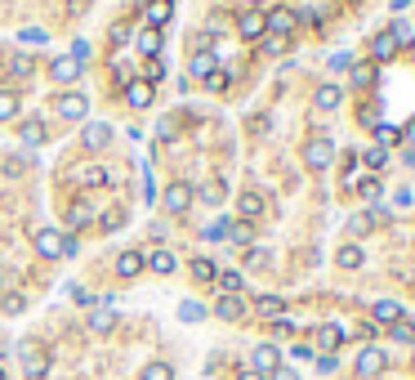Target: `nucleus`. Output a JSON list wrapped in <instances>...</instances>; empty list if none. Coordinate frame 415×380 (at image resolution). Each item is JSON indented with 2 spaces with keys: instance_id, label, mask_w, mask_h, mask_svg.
<instances>
[{
  "instance_id": "f257e3e1",
  "label": "nucleus",
  "mask_w": 415,
  "mask_h": 380,
  "mask_svg": "<svg viewBox=\"0 0 415 380\" xmlns=\"http://www.w3.org/2000/svg\"><path fill=\"white\" fill-rule=\"evenodd\" d=\"M299 27V14L295 9H286V5H277V9H268L264 14V36H282V41H290V32Z\"/></svg>"
},
{
  "instance_id": "f03ea898",
  "label": "nucleus",
  "mask_w": 415,
  "mask_h": 380,
  "mask_svg": "<svg viewBox=\"0 0 415 380\" xmlns=\"http://www.w3.org/2000/svg\"><path fill=\"white\" fill-rule=\"evenodd\" d=\"M54 112L63 117V121H85V112H90V99H85L81 90H63L54 99Z\"/></svg>"
},
{
  "instance_id": "7ed1b4c3",
  "label": "nucleus",
  "mask_w": 415,
  "mask_h": 380,
  "mask_svg": "<svg viewBox=\"0 0 415 380\" xmlns=\"http://www.w3.org/2000/svg\"><path fill=\"white\" fill-rule=\"evenodd\" d=\"M18 353H22V372H27L32 380H41L45 372H50V358H45V349L36 345V340H22Z\"/></svg>"
},
{
  "instance_id": "20e7f679",
  "label": "nucleus",
  "mask_w": 415,
  "mask_h": 380,
  "mask_svg": "<svg viewBox=\"0 0 415 380\" xmlns=\"http://www.w3.org/2000/svg\"><path fill=\"white\" fill-rule=\"evenodd\" d=\"M384 367H388V353H384L380 345H366V349L358 353V376H362V380H371V376H380V372H384Z\"/></svg>"
},
{
  "instance_id": "39448f33",
  "label": "nucleus",
  "mask_w": 415,
  "mask_h": 380,
  "mask_svg": "<svg viewBox=\"0 0 415 380\" xmlns=\"http://www.w3.org/2000/svg\"><path fill=\"white\" fill-rule=\"evenodd\" d=\"M331 162H335V143L331 139H313L308 148H304V166L308 170H326Z\"/></svg>"
},
{
  "instance_id": "423d86ee",
  "label": "nucleus",
  "mask_w": 415,
  "mask_h": 380,
  "mask_svg": "<svg viewBox=\"0 0 415 380\" xmlns=\"http://www.w3.org/2000/svg\"><path fill=\"white\" fill-rule=\"evenodd\" d=\"M32 247L41 251L45 260H63V232H54V228H36Z\"/></svg>"
},
{
  "instance_id": "0eeeda50",
  "label": "nucleus",
  "mask_w": 415,
  "mask_h": 380,
  "mask_svg": "<svg viewBox=\"0 0 415 380\" xmlns=\"http://www.w3.org/2000/svg\"><path fill=\"white\" fill-rule=\"evenodd\" d=\"M277 367H282V353H277V345H254V353H250V372L273 376Z\"/></svg>"
},
{
  "instance_id": "6e6552de",
  "label": "nucleus",
  "mask_w": 415,
  "mask_h": 380,
  "mask_svg": "<svg viewBox=\"0 0 415 380\" xmlns=\"http://www.w3.org/2000/svg\"><path fill=\"white\" fill-rule=\"evenodd\" d=\"M81 72H85V63H76L72 54H63V58H54V63H50V77H54L58 85H76Z\"/></svg>"
},
{
  "instance_id": "1a4fd4ad",
  "label": "nucleus",
  "mask_w": 415,
  "mask_h": 380,
  "mask_svg": "<svg viewBox=\"0 0 415 380\" xmlns=\"http://www.w3.org/2000/svg\"><path fill=\"white\" fill-rule=\"evenodd\" d=\"M188 206H192V183L175 179V183H170V188H165V211H170V215H183V211H188Z\"/></svg>"
},
{
  "instance_id": "9d476101",
  "label": "nucleus",
  "mask_w": 415,
  "mask_h": 380,
  "mask_svg": "<svg viewBox=\"0 0 415 380\" xmlns=\"http://www.w3.org/2000/svg\"><path fill=\"white\" fill-rule=\"evenodd\" d=\"M81 143L90 152H103L107 143H112V126H103V121H85V134H81Z\"/></svg>"
},
{
  "instance_id": "9b49d317",
  "label": "nucleus",
  "mask_w": 415,
  "mask_h": 380,
  "mask_svg": "<svg viewBox=\"0 0 415 380\" xmlns=\"http://www.w3.org/2000/svg\"><path fill=\"white\" fill-rule=\"evenodd\" d=\"M125 103L130 107H152V85L143 77H130L125 81Z\"/></svg>"
},
{
  "instance_id": "f8f14e48",
  "label": "nucleus",
  "mask_w": 415,
  "mask_h": 380,
  "mask_svg": "<svg viewBox=\"0 0 415 380\" xmlns=\"http://www.w3.org/2000/svg\"><path fill=\"white\" fill-rule=\"evenodd\" d=\"M339 103H344V90H339V85H317V94H313L317 112H335Z\"/></svg>"
},
{
  "instance_id": "ddd939ff",
  "label": "nucleus",
  "mask_w": 415,
  "mask_h": 380,
  "mask_svg": "<svg viewBox=\"0 0 415 380\" xmlns=\"http://www.w3.org/2000/svg\"><path fill=\"white\" fill-rule=\"evenodd\" d=\"M112 327H116V309H112V300H103L99 309L90 313V331H94V336H107Z\"/></svg>"
},
{
  "instance_id": "4468645a",
  "label": "nucleus",
  "mask_w": 415,
  "mask_h": 380,
  "mask_svg": "<svg viewBox=\"0 0 415 380\" xmlns=\"http://www.w3.org/2000/svg\"><path fill=\"white\" fill-rule=\"evenodd\" d=\"M170 14H175V5H170V0H148V9H143V18H148L152 32H161L165 22H170Z\"/></svg>"
},
{
  "instance_id": "2eb2a0df",
  "label": "nucleus",
  "mask_w": 415,
  "mask_h": 380,
  "mask_svg": "<svg viewBox=\"0 0 415 380\" xmlns=\"http://www.w3.org/2000/svg\"><path fill=\"white\" fill-rule=\"evenodd\" d=\"M188 67H192V77H201V81H210V77H215V72H219V58H215L210 50H197V54H192V58H188Z\"/></svg>"
},
{
  "instance_id": "dca6fc26",
  "label": "nucleus",
  "mask_w": 415,
  "mask_h": 380,
  "mask_svg": "<svg viewBox=\"0 0 415 380\" xmlns=\"http://www.w3.org/2000/svg\"><path fill=\"white\" fill-rule=\"evenodd\" d=\"M237 215L241 219H246V224H250V219H259L264 215V192H241V197H237Z\"/></svg>"
},
{
  "instance_id": "f3484780",
  "label": "nucleus",
  "mask_w": 415,
  "mask_h": 380,
  "mask_svg": "<svg viewBox=\"0 0 415 380\" xmlns=\"http://www.w3.org/2000/svg\"><path fill=\"white\" fill-rule=\"evenodd\" d=\"M371 322H375V327H393V322H402V304H397V300H380V304L371 309Z\"/></svg>"
},
{
  "instance_id": "a211bd4d",
  "label": "nucleus",
  "mask_w": 415,
  "mask_h": 380,
  "mask_svg": "<svg viewBox=\"0 0 415 380\" xmlns=\"http://www.w3.org/2000/svg\"><path fill=\"white\" fill-rule=\"evenodd\" d=\"M237 32L246 36V41H259V36H264V14H259V9H246V14L237 18Z\"/></svg>"
},
{
  "instance_id": "6ab92c4d",
  "label": "nucleus",
  "mask_w": 415,
  "mask_h": 380,
  "mask_svg": "<svg viewBox=\"0 0 415 380\" xmlns=\"http://www.w3.org/2000/svg\"><path fill=\"white\" fill-rule=\"evenodd\" d=\"M317 345H322V353H335L339 345H344V327H335V322L317 327Z\"/></svg>"
},
{
  "instance_id": "aec40b11",
  "label": "nucleus",
  "mask_w": 415,
  "mask_h": 380,
  "mask_svg": "<svg viewBox=\"0 0 415 380\" xmlns=\"http://www.w3.org/2000/svg\"><path fill=\"white\" fill-rule=\"evenodd\" d=\"M18 143H27V148H41V143H45V121H22V126H18Z\"/></svg>"
},
{
  "instance_id": "412c9836",
  "label": "nucleus",
  "mask_w": 415,
  "mask_h": 380,
  "mask_svg": "<svg viewBox=\"0 0 415 380\" xmlns=\"http://www.w3.org/2000/svg\"><path fill=\"white\" fill-rule=\"evenodd\" d=\"M143 268H148V264H143L139 251H121V260H116V273H121V277H139Z\"/></svg>"
},
{
  "instance_id": "4be33fe9",
  "label": "nucleus",
  "mask_w": 415,
  "mask_h": 380,
  "mask_svg": "<svg viewBox=\"0 0 415 380\" xmlns=\"http://www.w3.org/2000/svg\"><path fill=\"white\" fill-rule=\"evenodd\" d=\"M215 313L224 317V322H237L241 313H246V304H241V296H219V304H215Z\"/></svg>"
},
{
  "instance_id": "5701e85b",
  "label": "nucleus",
  "mask_w": 415,
  "mask_h": 380,
  "mask_svg": "<svg viewBox=\"0 0 415 380\" xmlns=\"http://www.w3.org/2000/svg\"><path fill=\"white\" fill-rule=\"evenodd\" d=\"M161 45H165V36H161V32H152V27H148V32H139V50L148 54V58H161Z\"/></svg>"
},
{
  "instance_id": "b1692460",
  "label": "nucleus",
  "mask_w": 415,
  "mask_h": 380,
  "mask_svg": "<svg viewBox=\"0 0 415 380\" xmlns=\"http://www.w3.org/2000/svg\"><path fill=\"white\" fill-rule=\"evenodd\" d=\"M362 260H366V255H362V247H358V242L339 247V255H335V264H339V268H362Z\"/></svg>"
},
{
  "instance_id": "393cba45",
  "label": "nucleus",
  "mask_w": 415,
  "mask_h": 380,
  "mask_svg": "<svg viewBox=\"0 0 415 380\" xmlns=\"http://www.w3.org/2000/svg\"><path fill=\"white\" fill-rule=\"evenodd\" d=\"M143 264H148L152 273H161V277H165V273H175V255H170V251H152Z\"/></svg>"
},
{
  "instance_id": "a878e982",
  "label": "nucleus",
  "mask_w": 415,
  "mask_h": 380,
  "mask_svg": "<svg viewBox=\"0 0 415 380\" xmlns=\"http://www.w3.org/2000/svg\"><path fill=\"white\" fill-rule=\"evenodd\" d=\"M371 54H375V63H384V58H393L397 54V41H393V36H375V45H371Z\"/></svg>"
},
{
  "instance_id": "bb28decb",
  "label": "nucleus",
  "mask_w": 415,
  "mask_h": 380,
  "mask_svg": "<svg viewBox=\"0 0 415 380\" xmlns=\"http://www.w3.org/2000/svg\"><path fill=\"white\" fill-rule=\"evenodd\" d=\"M90 219H94V206H90V202H72V211H67V224H72V228L90 224Z\"/></svg>"
},
{
  "instance_id": "cd10ccee",
  "label": "nucleus",
  "mask_w": 415,
  "mask_h": 380,
  "mask_svg": "<svg viewBox=\"0 0 415 380\" xmlns=\"http://www.w3.org/2000/svg\"><path fill=\"white\" fill-rule=\"evenodd\" d=\"M375 77H380V63H358V67H353V85H362V90H366V85H375Z\"/></svg>"
},
{
  "instance_id": "c85d7f7f",
  "label": "nucleus",
  "mask_w": 415,
  "mask_h": 380,
  "mask_svg": "<svg viewBox=\"0 0 415 380\" xmlns=\"http://www.w3.org/2000/svg\"><path fill=\"white\" fill-rule=\"evenodd\" d=\"M224 232H228V242H237V247H246V242L254 237V228L246 224V219H237V224H228Z\"/></svg>"
},
{
  "instance_id": "c756f323",
  "label": "nucleus",
  "mask_w": 415,
  "mask_h": 380,
  "mask_svg": "<svg viewBox=\"0 0 415 380\" xmlns=\"http://www.w3.org/2000/svg\"><path fill=\"white\" fill-rule=\"evenodd\" d=\"M388 336H393L397 345H415V322H407V317H402V322L388 327Z\"/></svg>"
},
{
  "instance_id": "7c9ffc66",
  "label": "nucleus",
  "mask_w": 415,
  "mask_h": 380,
  "mask_svg": "<svg viewBox=\"0 0 415 380\" xmlns=\"http://www.w3.org/2000/svg\"><path fill=\"white\" fill-rule=\"evenodd\" d=\"M254 309H259L264 317H282V313H286V304L277 300V296H259V300H254Z\"/></svg>"
},
{
  "instance_id": "2f4dec72",
  "label": "nucleus",
  "mask_w": 415,
  "mask_h": 380,
  "mask_svg": "<svg viewBox=\"0 0 415 380\" xmlns=\"http://www.w3.org/2000/svg\"><path fill=\"white\" fill-rule=\"evenodd\" d=\"M81 183H85V188H103V183H107V170H103V166H85V170H81Z\"/></svg>"
},
{
  "instance_id": "473e14b6",
  "label": "nucleus",
  "mask_w": 415,
  "mask_h": 380,
  "mask_svg": "<svg viewBox=\"0 0 415 380\" xmlns=\"http://www.w3.org/2000/svg\"><path fill=\"white\" fill-rule=\"evenodd\" d=\"M371 228H375V211H366V215H358V219H348V232H353V237H366Z\"/></svg>"
},
{
  "instance_id": "72a5a7b5",
  "label": "nucleus",
  "mask_w": 415,
  "mask_h": 380,
  "mask_svg": "<svg viewBox=\"0 0 415 380\" xmlns=\"http://www.w3.org/2000/svg\"><path fill=\"white\" fill-rule=\"evenodd\" d=\"M143 380H175V367L170 362H148L143 367Z\"/></svg>"
},
{
  "instance_id": "f704fd0d",
  "label": "nucleus",
  "mask_w": 415,
  "mask_h": 380,
  "mask_svg": "<svg viewBox=\"0 0 415 380\" xmlns=\"http://www.w3.org/2000/svg\"><path fill=\"white\" fill-rule=\"evenodd\" d=\"M14 117H18V94L0 90V121H14Z\"/></svg>"
},
{
  "instance_id": "c9c22d12",
  "label": "nucleus",
  "mask_w": 415,
  "mask_h": 380,
  "mask_svg": "<svg viewBox=\"0 0 415 380\" xmlns=\"http://www.w3.org/2000/svg\"><path fill=\"white\" fill-rule=\"evenodd\" d=\"M192 277H197V282H215L219 268H215L210 260H192Z\"/></svg>"
},
{
  "instance_id": "e433bc0d",
  "label": "nucleus",
  "mask_w": 415,
  "mask_h": 380,
  "mask_svg": "<svg viewBox=\"0 0 415 380\" xmlns=\"http://www.w3.org/2000/svg\"><path fill=\"white\" fill-rule=\"evenodd\" d=\"M179 317H183V322H201V317H205V309H201L197 300H183V304H179Z\"/></svg>"
},
{
  "instance_id": "4c0bfd02",
  "label": "nucleus",
  "mask_w": 415,
  "mask_h": 380,
  "mask_svg": "<svg viewBox=\"0 0 415 380\" xmlns=\"http://www.w3.org/2000/svg\"><path fill=\"white\" fill-rule=\"evenodd\" d=\"M215 282H219V291H224V296H237V291H241V273H219Z\"/></svg>"
},
{
  "instance_id": "58836bf2",
  "label": "nucleus",
  "mask_w": 415,
  "mask_h": 380,
  "mask_svg": "<svg viewBox=\"0 0 415 380\" xmlns=\"http://www.w3.org/2000/svg\"><path fill=\"white\" fill-rule=\"evenodd\" d=\"M375 139H380V143H384V152H388L393 143H402V130H393V126H380V130H375Z\"/></svg>"
},
{
  "instance_id": "ea45409f",
  "label": "nucleus",
  "mask_w": 415,
  "mask_h": 380,
  "mask_svg": "<svg viewBox=\"0 0 415 380\" xmlns=\"http://www.w3.org/2000/svg\"><path fill=\"white\" fill-rule=\"evenodd\" d=\"M358 192H362L366 202H375V197L384 192V183H380V179H362V183H358Z\"/></svg>"
},
{
  "instance_id": "a19ab883",
  "label": "nucleus",
  "mask_w": 415,
  "mask_h": 380,
  "mask_svg": "<svg viewBox=\"0 0 415 380\" xmlns=\"http://www.w3.org/2000/svg\"><path fill=\"white\" fill-rule=\"evenodd\" d=\"M99 224H103V232H116L121 224H125V211H107V215L99 219Z\"/></svg>"
},
{
  "instance_id": "79ce46f5",
  "label": "nucleus",
  "mask_w": 415,
  "mask_h": 380,
  "mask_svg": "<svg viewBox=\"0 0 415 380\" xmlns=\"http://www.w3.org/2000/svg\"><path fill=\"white\" fill-rule=\"evenodd\" d=\"M161 77H165V63H161V58H152V63H148V72H143V81L152 85V81H161Z\"/></svg>"
},
{
  "instance_id": "37998d69",
  "label": "nucleus",
  "mask_w": 415,
  "mask_h": 380,
  "mask_svg": "<svg viewBox=\"0 0 415 380\" xmlns=\"http://www.w3.org/2000/svg\"><path fill=\"white\" fill-rule=\"evenodd\" d=\"M22 309H27V300H22L18 291H9V296H5V313H22Z\"/></svg>"
},
{
  "instance_id": "c03bdc74",
  "label": "nucleus",
  "mask_w": 415,
  "mask_h": 380,
  "mask_svg": "<svg viewBox=\"0 0 415 380\" xmlns=\"http://www.w3.org/2000/svg\"><path fill=\"white\" fill-rule=\"evenodd\" d=\"M201 197L205 202H224V183H201Z\"/></svg>"
},
{
  "instance_id": "a18cd8bd",
  "label": "nucleus",
  "mask_w": 415,
  "mask_h": 380,
  "mask_svg": "<svg viewBox=\"0 0 415 380\" xmlns=\"http://www.w3.org/2000/svg\"><path fill=\"white\" fill-rule=\"evenodd\" d=\"M286 45H290V41H282V36H268V41H264V54H286Z\"/></svg>"
},
{
  "instance_id": "49530a36",
  "label": "nucleus",
  "mask_w": 415,
  "mask_h": 380,
  "mask_svg": "<svg viewBox=\"0 0 415 380\" xmlns=\"http://www.w3.org/2000/svg\"><path fill=\"white\" fill-rule=\"evenodd\" d=\"M14 77H32V58L27 54H14Z\"/></svg>"
},
{
  "instance_id": "de8ad7c7",
  "label": "nucleus",
  "mask_w": 415,
  "mask_h": 380,
  "mask_svg": "<svg viewBox=\"0 0 415 380\" xmlns=\"http://www.w3.org/2000/svg\"><path fill=\"white\" fill-rule=\"evenodd\" d=\"M72 58L85 63V58H90V41H72Z\"/></svg>"
},
{
  "instance_id": "09e8293b",
  "label": "nucleus",
  "mask_w": 415,
  "mask_h": 380,
  "mask_svg": "<svg viewBox=\"0 0 415 380\" xmlns=\"http://www.w3.org/2000/svg\"><path fill=\"white\" fill-rule=\"evenodd\" d=\"M228 81H233V77H228V72H224V67H219V72H215V77H210V81H205V85H210V90H228Z\"/></svg>"
},
{
  "instance_id": "8fccbe9b",
  "label": "nucleus",
  "mask_w": 415,
  "mask_h": 380,
  "mask_svg": "<svg viewBox=\"0 0 415 380\" xmlns=\"http://www.w3.org/2000/svg\"><path fill=\"white\" fill-rule=\"evenodd\" d=\"M317 372L331 376V372H335V353H322V358H317Z\"/></svg>"
},
{
  "instance_id": "3c124183",
  "label": "nucleus",
  "mask_w": 415,
  "mask_h": 380,
  "mask_svg": "<svg viewBox=\"0 0 415 380\" xmlns=\"http://www.w3.org/2000/svg\"><path fill=\"white\" fill-rule=\"evenodd\" d=\"M22 41H27V45H41V41H50V36H45L41 27H27V32H22Z\"/></svg>"
},
{
  "instance_id": "603ef678",
  "label": "nucleus",
  "mask_w": 415,
  "mask_h": 380,
  "mask_svg": "<svg viewBox=\"0 0 415 380\" xmlns=\"http://www.w3.org/2000/svg\"><path fill=\"white\" fill-rule=\"evenodd\" d=\"M384 162H388L384 148H371V152H366V166H384Z\"/></svg>"
},
{
  "instance_id": "864d4df0",
  "label": "nucleus",
  "mask_w": 415,
  "mask_h": 380,
  "mask_svg": "<svg viewBox=\"0 0 415 380\" xmlns=\"http://www.w3.org/2000/svg\"><path fill=\"white\" fill-rule=\"evenodd\" d=\"M76 251H81V242L72 237V232H63V260H67V255H76Z\"/></svg>"
},
{
  "instance_id": "5fc2aeb1",
  "label": "nucleus",
  "mask_w": 415,
  "mask_h": 380,
  "mask_svg": "<svg viewBox=\"0 0 415 380\" xmlns=\"http://www.w3.org/2000/svg\"><path fill=\"white\" fill-rule=\"evenodd\" d=\"M156 139H175V121H170V117L156 126Z\"/></svg>"
},
{
  "instance_id": "6e6d98bb",
  "label": "nucleus",
  "mask_w": 415,
  "mask_h": 380,
  "mask_svg": "<svg viewBox=\"0 0 415 380\" xmlns=\"http://www.w3.org/2000/svg\"><path fill=\"white\" fill-rule=\"evenodd\" d=\"M246 264H250V268H259V264H268V255H264V251H250V255H246Z\"/></svg>"
},
{
  "instance_id": "4d7b16f0",
  "label": "nucleus",
  "mask_w": 415,
  "mask_h": 380,
  "mask_svg": "<svg viewBox=\"0 0 415 380\" xmlns=\"http://www.w3.org/2000/svg\"><path fill=\"white\" fill-rule=\"evenodd\" d=\"M268 380H299V376H295V372H290V367H277V372H273V376H268Z\"/></svg>"
},
{
  "instance_id": "13d9d810",
  "label": "nucleus",
  "mask_w": 415,
  "mask_h": 380,
  "mask_svg": "<svg viewBox=\"0 0 415 380\" xmlns=\"http://www.w3.org/2000/svg\"><path fill=\"white\" fill-rule=\"evenodd\" d=\"M237 380H268V376H259V372H250V367H246V372H241Z\"/></svg>"
},
{
  "instance_id": "bf43d9fd",
  "label": "nucleus",
  "mask_w": 415,
  "mask_h": 380,
  "mask_svg": "<svg viewBox=\"0 0 415 380\" xmlns=\"http://www.w3.org/2000/svg\"><path fill=\"white\" fill-rule=\"evenodd\" d=\"M411 5V0H393V9H407Z\"/></svg>"
},
{
  "instance_id": "052dcab7",
  "label": "nucleus",
  "mask_w": 415,
  "mask_h": 380,
  "mask_svg": "<svg viewBox=\"0 0 415 380\" xmlns=\"http://www.w3.org/2000/svg\"><path fill=\"white\" fill-rule=\"evenodd\" d=\"M407 134H411V139H415V121H411V126H407Z\"/></svg>"
},
{
  "instance_id": "680f3d73",
  "label": "nucleus",
  "mask_w": 415,
  "mask_h": 380,
  "mask_svg": "<svg viewBox=\"0 0 415 380\" xmlns=\"http://www.w3.org/2000/svg\"><path fill=\"white\" fill-rule=\"evenodd\" d=\"M0 380H5V367H0Z\"/></svg>"
},
{
  "instance_id": "e2e57ef3",
  "label": "nucleus",
  "mask_w": 415,
  "mask_h": 380,
  "mask_svg": "<svg viewBox=\"0 0 415 380\" xmlns=\"http://www.w3.org/2000/svg\"><path fill=\"white\" fill-rule=\"evenodd\" d=\"M411 63H415V50H411Z\"/></svg>"
}]
</instances>
